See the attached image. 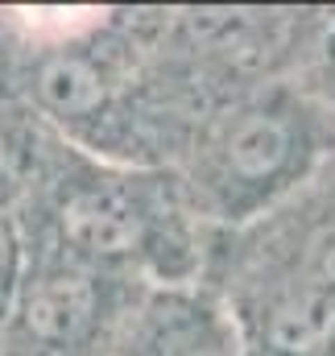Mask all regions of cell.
Listing matches in <instances>:
<instances>
[{
	"mask_svg": "<svg viewBox=\"0 0 335 356\" xmlns=\"http://www.w3.org/2000/svg\"><path fill=\"white\" fill-rule=\"evenodd\" d=\"M335 162V124L298 79L215 99L174 175L207 236H232L286 207Z\"/></svg>",
	"mask_w": 335,
	"mask_h": 356,
	"instance_id": "cell-1",
	"label": "cell"
},
{
	"mask_svg": "<svg viewBox=\"0 0 335 356\" xmlns=\"http://www.w3.org/2000/svg\"><path fill=\"white\" fill-rule=\"evenodd\" d=\"M108 356H245L240 327L207 282L145 290Z\"/></svg>",
	"mask_w": 335,
	"mask_h": 356,
	"instance_id": "cell-2",
	"label": "cell"
},
{
	"mask_svg": "<svg viewBox=\"0 0 335 356\" xmlns=\"http://www.w3.org/2000/svg\"><path fill=\"white\" fill-rule=\"evenodd\" d=\"M298 83L315 95V104L332 116L335 124V8H327L319 33H315V46L298 71Z\"/></svg>",
	"mask_w": 335,
	"mask_h": 356,
	"instance_id": "cell-3",
	"label": "cell"
}]
</instances>
